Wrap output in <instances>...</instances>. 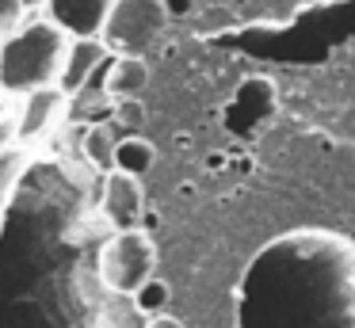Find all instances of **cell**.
Here are the masks:
<instances>
[{"instance_id":"cell-1","label":"cell","mask_w":355,"mask_h":328,"mask_svg":"<svg viewBox=\"0 0 355 328\" xmlns=\"http://www.w3.org/2000/svg\"><path fill=\"white\" fill-rule=\"evenodd\" d=\"M65 50H69V35L50 15L19 23L8 38H0V92L27 96L58 84Z\"/></svg>"},{"instance_id":"cell-2","label":"cell","mask_w":355,"mask_h":328,"mask_svg":"<svg viewBox=\"0 0 355 328\" xmlns=\"http://www.w3.org/2000/svg\"><path fill=\"white\" fill-rule=\"evenodd\" d=\"M100 286L107 294H138L157 271V244L149 241L146 229H123L111 233L96 259Z\"/></svg>"},{"instance_id":"cell-3","label":"cell","mask_w":355,"mask_h":328,"mask_svg":"<svg viewBox=\"0 0 355 328\" xmlns=\"http://www.w3.org/2000/svg\"><path fill=\"white\" fill-rule=\"evenodd\" d=\"M168 8L164 0H115L103 27V42L111 53H130L141 58L149 46H157V38L168 27Z\"/></svg>"},{"instance_id":"cell-4","label":"cell","mask_w":355,"mask_h":328,"mask_svg":"<svg viewBox=\"0 0 355 328\" xmlns=\"http://www.w3.org/2000/svg\"><path fill=\"white\" fill-rule=\"evenodd\" d=\"M100 214L111 225V233L123 229H141V214H146V191L141 180L130 172H107L103 175V191H100Z\"/></svg>"},{"instance_id":"cell-5","label":"cell","mask_w":355,"mask_h":328,"mask_svg":"<svg viewBox=\"0 0 355 328\" xmlns=\"http://www.w3.org/2000/svg\"><path fill=\"white\" fill-rule=\"evenodd\" d=\"M69 114V96H65L58 84L50 88H39V92H27L24 103L16 111V145H35L58 126V122Z\"/></svg>"},{"instance_id":"cell-6","label":"cell","mask_w":355,"mask_h":328,"mask_svg":"<svg viewBox=\"0 0 355 328\" xmlns=\"http://www.w3.org/2000/svg\"><path fill=\"white\" fill-rule=\"evenodd\" d=\"M115 58L107 50L103 38H69V50H65V61H62V76H58V88L65 96H77L88 80L103 73V65Z\"/></svg>"},{"instance_id":"cell-7","label":"cell","mask_w":355,"mask_h":328,"mask_svg":"<svg viewBox=\"0 0 355 328\" xmlns=\"http://www.w3.org/2000/svg\"><path fill=\"white\" fill-rule=\"evenodd\" d=\"M115 0H46V15L69 38H103Z\"/></svg>"},{"instance_id":"cell-8","label":"cell","mask_w":355,"mask_h":328,"mask_svg":"<svg viewBox=\"0 0 355 328\" xmlns=\"http://www.w3.org/2000/svg\"><path fill=\"white\" fill-rule=\"evenodd\" d=\"M149 84V65L146 58H130V53H115L107 61V92L111 99H138Z\"/></svg>"},{"instance_id":"cell-9","label":"cell","mask_w":355,"mask_h":328,"mask_svg":"<svg viewBox=\"0 0 355 328\" xmlns=\"http://www.w3.org/2000/svg\"><path fill=\"white\" fill-rule=\"evenodd\" d=\"M80 149H85V160L92 168H100L103 175L115 172V149H119V137L111 126H103V122H92V126H85V137H80Z\"/></svg>"},{"instance_id":"cell-10","label":"cell","mask_w":355,"mask_h":328,"mask_svg":"<svg viewBox=\"0 0 355 328\" xmlns=\"http://www.w3.org/2000/svg\"><path fill=\"white\" fill-rule=\"evenodd\" d=\"M153 164H157V149H153L149 137H138V134L119 137V149H115V168L119 172H130V175L141 180Z\"/></svg>"},{"instance_id":"cell-11","label":"cell","mask_w":355,"mask_h":328,"mask_svg":"<svg viewBox=\"0 0 355 328\" xmlns=\"http://www.w3.org/2000/svg\"><path fill=\"white\" fill-rule=\"evenodd\" d=\"M103 328H149V317L138 309L134 294H111L103 305Z\"/></svg>"},{"instance_id":"cell-12","label":"cell","mask_w":355,"mask_h":328,"mask_svg":"<svg viewBox=\"0 0 355 328\" xmlns=\"http://www.w3.org/2000/svg\"><path fill=\"white\" fill-rule=\"evenodd\" d=\"M24 164H27L24 145H4L0 149V214L12 202V191H16L19 175H24Z\"/></svg>"},{"instance_id":"cell-13","label":"cell","mask_w":355,"mask_h":328,"mask_svg":"<svg viewBox=\"0 0 355 328\" xmlns=\"http://www.w3.org/2000/svg\"><path fill=\"white\" fill-rule=\"evenodd\" d=\"M168 297H172V290H168V282L164 279H149L146 286L138 290V294H134V302H138V309L146 313V317H157V313H164L168 309Z\"/></svg>"},{"instance_id":"cell-14","label":"cell","mask_w":355,"mask_h":328,"mask_svg":"<svg viewBox=\"0 0 355 328\" xmlns=\"http://www.w3.org/2000/svg\"><path fill=\"white\" fill-rule=\"evenodd\" d=\"M24 12H27V0H0V38H8L24 23Z\"/></svg>"},{"instance_id":"cell-15","label":"cell","mask_w":355,"mask_h":328,"mask_svg":"<svg viewBox=\"0 0 355 328\" xmlns=\"http://www.w3.org/2000/svg\"><path fill=\"white\" fill-rule=\"evenodd\" d=\"M195 4H199V0H164V8H168L172 19H184V15H191Z\"/></svg>"},{"instance_id":"cell-16","label":"cell","mask_w":355,"mask_h":328,"mask_svg":"<svg viewBox=\"0 0 355 328\" xmlns=\"http://www.w3.org/2000/svg\"><path fill=\"white\" fill-rule=\"evenodd\" d=\"M149 328H184V320L168 317V313H157V317H149Z\"/></svg>"},{"instance_id":"cell-17","label":"cell","mask_w":355,"mask_h":328,"mask_svg":"<svg viewBox=\"0 0 355 328\" xmlns=\"http://www.w3.org/2000/svg\"><path fill=\"white\" fill-rule=\"evenodd\" d=\"M27 4H46V0H27Z\"/></svg>"},{"instance_id":"cell-18","label":"cell","mask_w":355,"mask_h":328,"mask_svg":"<svg viewBox=\"0 0 355 328\" xmlns=\"http://www.w3.org/2000/svg\"><path fill=\"white\" fill-rule=\"evenodd\" d=\"M199 4H218V0H199Z\"/></svg>"}]
</instances>
